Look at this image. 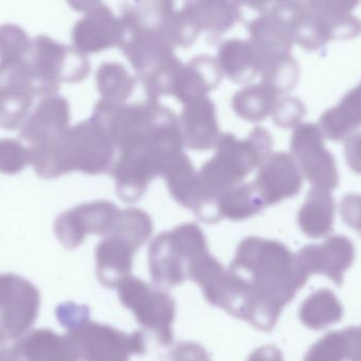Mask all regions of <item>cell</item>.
I'll use <instances>...</instances> for the list:
<instances>
[{
  "instance_id": "6da1fadb",
  "label": "cell",
  "mask_w": 361,
  "mask_h": 361,
  "mask_svg": "<svg viewBox=\"0 0 361 361\" xmlns=\"http://www.w3.org/2000/svg\"><path fill=\"white\" fill-rule=\"evenodd\" d=\"M92 116L107 127L120 153L109 173L125 203L141 199L150 182L183 152L180 119L159 102L128 105L99 100Z\"/></svg>"
},
{
  "instance_id": "7a4b0ae2",
  "label": "cell",
  "mask_w": 361,
  "mask_h": 361,
  "mask_svg": "<svg viewBox=\"0 0 361 361\" xmlns=\"http://www.w3.org/2000/svg\"><path fill=\"white\" fill-rule=\"evenodd\" d=\"M229 269L245 283L252 303L250 324L262 332L275 328L283 307L310 277L284 244L258 237L239 244Z\"/></svg>"
},
{
  "instance_id": "3957f363",
  "label": "cell",
  "mask_w": 361,
  "mask_h": 361,
  "mask_svg": "<svg viewBox=\"0 0 361 361\" xmlns=\"http://www.w3.org/2000/svg\"><path fill=\"white\" fill-rule=\"evenodd\" d=\"M273 144L271 133L261 126L255 127L243 139H238L233 134H221L214 144V156L197 172L193 213L203 222H219V197L241 184L252 170L260 167L271 156Z\"/></svg>"
},
{
  "instance_id": "277c9868",
  "label": "cell",
  "mask_w": 361,
  "mask_h": 361,
  "mask_svg": "<svg viewBox=\"0 0 361 361\" xmlns=\"http://www.w3.org/2000/svg\"><path fill=\"white\" fill-rule=\"evenodd\" d=\"M171 1H143L123 8V40L118 48L124 52L145 82L162 69L175 55L171 37V20L175 13Z\"/></svg>"
},
{
  "instance_id": "5b68a950",
  "label": "cell",
  "mask_w": 361,
  "mask_h": 361,
  "mask_svg": "<svg viewBox=\"0 0 361 361\" xmlns=\"http://www.w3.org/2000/svg\"><path fill=\"white\" fill-rule=\"evenodd\" d=\"M152 232L154 223L147 212L137 208L120 210L111 230L97 250L103 285L118 288L131 277L135 251L147 243Z\"/></svg>"
},
{
  "instance_id": "8992f818",
  "label": "cell",
  "mask_w": 361,
  "mask_h": 361,
  "mask_svg": "<svg viewBox=\"0 0 361 361\" xmlns=\"http://www.w3.org/2000/svg\"><path fill=\"white\" fill-rule=\"evenodd\" d=\"M208 254L205 235L195 223H185L160 233L148 251L152 281L163 288L179 285L189 279L191 265Z\"/></svg>"
},
{
  "instance_id": "52a82bcc",
  "label": "cell",
  "mask_w": 361,
  "mask_h": 361,
  "mask_svg": "<svg viewBox=\"0 0 361 361\" xmlns=\"http://www.w3.org/2000/svg\"><path fill=\"white\" fill-rule=\"evenodd\" d=\"M61 148L68 173L80 171L88 175L109 172L116 152L109 131L92 116L69 127L61 139Z\"/></svg>"
},
{
  "instance_id": "ba28073f",
  "label": "cell",
  "mask_w": 361,
  "mask_h": 361,
  "mask_svg": "<svg viewBox=\"0 0 361 361\" xmlns=\"http://www.w3.org/2000/svg\"><path fill=\"white\" fill-rule=\"evenodd\" d=\"M118 292L121 303L161 345L173 343L176 303L167 292L133 276L118 286Z\"/></svg>"
},
{
  "instance_id": "9c48e42d",
  "label": "cell",
  "mask_w": 361,
  "mask_h": 361,
  "mask_svg": "<svg viewBox=\"0 0 361 361\" xmlns=\"http://www.w3.org/2000/svg\"><path fill=\"white\" fill-rule=\"evenodd\" d=\"M27 61L51 95H56L61 82L78 83L84 80L91 67L85 53L46 35L34 38Z\"/></svg>"
},
{
  "instance_id": "30bf717a",
  "label": "cell",
  "mask_w": 361,
  "mask_h": 361,
  "mask_svg": "<svg viewBox=\"0 0 361 361\" xmlns=\"http://www.w3.org/2000/svg\"><path fill=\"white\" fill-rule=\"evenodd\" d=\"M290 148L301 175L313 188L331 192L338 187L336 161L324 146V135L319 125L305 123L297 126L290 137Z\"/></svg>"
},
{
  "instance_id": "8fae6325",
  "label": "cell",
  "mask_w": 361,
  "mask_h": 361,
  "mask_svg": "<svg viewBox=\"0 0 361 361\" xmlns=\"http://www.w3.org/2000/svg\"><path fill=\"white\" fill-rule=\"evenodd\" d=\"M298 8L296 1L275 2L248 23V40L264 59V67L273 59L290 54Z\"/></svg>"
},
{
  "instance_id": "7c38bea8",
  "label": "cell",
  "mask_w": 361,
  "mask_h": 361,
  "mask_svg": "<svg viewBox=\"0 0 361 361\" xmlns=\"http://www.w3.org/2000/svg\"><path fill=\"white\" fill-rule=\"evenodd\" d=\"M76 10L84 11L72 29V42L80 52H101L111 47H120L123 23L111 8L102 2H70Z\"/></svg>"
},
{
  "instance_id": "4fadbf2b",
  "label": "cell",
  "mask_w": 361,
  "mask_h": 361,
  "mask_svg": "<svg viewBox=\"0 0 361 361\" xmlns=\"http://www.w3.org/2000/svg\"><path fill=\"white\" fill-rule=\"evenodd\" d=\"M252 184L267 207L296 196L302 186V175L292 155L277 152L259 167Z\"/></svg>"
},
{
  "instance_id": "5bb4252c",
  "label": "cell",
  "mask_w": 361,
  "mask_h": 361,
  "mask_svg": "<svg viewBox=\"0 0 361 361\" xmlns=\"http://www.w3.org/2000/svg\"><path fill=\"white\" fill-rule=\"evenodd\" d=\"M307 275H324L341 286L355 261V247L349 237L332 235L322 245H307L296 254Z\"/></svg>"
},
{
  "instance_id": "9a60e30c",
  "label": "cell",
  "mask_w": 361,
  "mask_h": 361,
  "mask_svg": "<svg viewBox=\"0 0 361 361\" xmlns=\"http://www.w3.org/2000/svg\"><path fill=\"white\" fill-rule=\"evenodd\" d=\"M70 106L59 95L42 97L20 127V136L31 144L61 139L69 129Z\"/></svg>"
},
{
  "instance_id": "2e32d148",
  "label": "cell",
  "mask_w": 361,
  "mask_h": 361,
  "mask_svg": "<svg viewBox=\"0 0 361 361\" xmlns=\"http://www.w3.org/2000/svg\"><path fill=\"white\" fill-rule=\"evenodd\" d=\"M184 146L195 150H207L214 148L219 136L216 105L207 95L183 104L180 116Z\"/></svg>"
},
{
  "instance_id": "e0dca14e",
  "label": "cell",
  "mask_w": 361,
  "mask_h": 361,
  "mask_svg": "<svg viewBox=\"0 0 361 361\" xmlns=\"http://www.w3.org/2000/svg\"><path fill=\"white\" fill-rule=\"evenodd\" d=\"M223 76L216 57L197 55L188 63H183L173 82L171 95L182 104L204 97L220 85Z\"/></svg>"
},
{
  "instance_id": "ac0fdd59",
  "label": "cell",
  "mask_w": 361,
  "mask_h": 361,
  "mask_svg": "<svg viewBox=\"0 0 361 361\" xmlns=\"http://www.w3.org/2000/svg\"><path fill=\"white\" fill-rule=\"evenodd\" d=\"M90 361H129L145 354V337L141 331L126 334L110 326L93 324L89 331Z\"/></svg>"
},
{
  "instance_id": "d6986e66",
  "label": "cell",
  "mask_w": 361,
  "mask_h": 361,
  "mask_svg": "<svg viewBox=\"0 0 361 361\" xmlns=\"http://www.w3.org/2000/svg\"><path fill=\"white\" fill-rule=\"evenodd\" d=\"M216 59L223 73L239 84L254 80L264 67V59L250 40H225L219 47Z\"/></svg>"
},
{
  "instance_id": "ffe728a7",
  "label": "cell",
  "mask_w": 361,
  "mask_h": 361,
  "mask_svg": "<svg viewBox=\"0 0 361 361\" xmlns=\"http://www.w3.org/2000/svg\"><path fill=\"white\" fill-rule=\"evenodd\" d=\"M120 209L107 201L82 203L61 215L59 225L71 233L75 241L86 232L107 235L111 230Z\"/></svg>"
},
{
  "instance_id": "44dd1931",
  "label": "cell",
  "mask_w": 361,
  "mask_h": 361,
  "mask_svg": "<svg viewBox=\"0 0 361 361\" xmlns=\"http://www.w3.org/2000/svg\"><path fill=\"white\" fill-rule=\"evenodd\" d=\"M310 12L316 17L329 40L355 37L361 32V20L352 14V10L357 6V1L305 2Z\"/></svg>"
},
{
  "instance_id": "7402d4cb",
  "label": "cell",
  "mask_w": 361,
  "mask_h": 361,
  "mask_svg": "<svg viewBox=\"0 0 361 361\" xmlns=\"http://www.w3.org/2000/svg\"><path fill=\"white\" fill-rule=\"evenodd\" d=\"M335 208L334 197L330 191L312 188L297 215L301 231L314 239L330 235L334 224Z\"/></svg>"
},
{
  "instance_id": "603a6c76",
  "label": "cell",
  "mask_w": 361,
  "mask_h": 361,
  "mask_svg": "<svg viewBox=\"0 0 361 361\" xmlns=\"http://www.w3.org/2000/svg\"><path fill=\"white\" fill-rule=\"evenodd\" d=\"M360 125L361 82L319 119L322 134L333 141L347 139Z\"/></svg>"
},
{
  "instance_id": "cb8c5ba5",
  "label": "cell",
  "mask_w": 361,
  "mask_h": 361,
  "mask_svg": "<svg viewBox=\"0 0 361 361\" xmlns=\"http://www.w3.org/2000/svg\"><path fill=\"white\" fill-rule=\"evenodd\" d=\"M282 95L269 85H247L231 97L233 112L248 122H259L273 114Z\"/></svg>"
},
{
  "instance_id": "d4e9b609",
  "label": "cell",
  "mask_w": 361,
  "mask_h": 361,
  "mask_svg": "<svg viewBox=\"0 0 361 361\" xmlns=\"http://www.w3.org/2000/svg\"><path fill=\"white\" fill-rule=\"evenodd\" d=\"M343 317V307L336 295L322 288L307 297L299 309V319L307 328L322 331L338 324Z\"/></svg>"
},
{
  "instance_id": "484cf974",
  "label": "cell",
  "mask_w": 361,
  "mask_h": 361,
  "mask_svg": "<svg viewBox=\"0 0 361 361\" xmlns=\"http://www.w3.org/2000/svg\"><path fill=\"white\" fill-rule=\"evenodd\" d=\"M185 8L192 16L200 32L221 34L228 31L241 19V12L235 2L190 1Z\"/></svg>"
},
{
  "instance_id": "4316f807",
  "label": "cell",
  "mask_w": 361,
  "mask_h": 361,
  "mask_svg": "<svg viewBox=\"0 0 361 361\" xmlns=\"http://www.w3.org/2000/svg\"><path fill=\"white\" fill-rule=\"evenodd\" d=\"M164 177L171 196L183 207L192 211L197 201V171L190 158L180 152L165 170Z\"/></svg>"
},
{
  "instance_id": "83f0119b",
  "label": "cell",
  "mask_w": 361,
  "mask_h": 361,
  "mask_svg": "<svg viewBox=\"0 0 361 361\" xmlns=\"http://www.w3.org/2000/svg\"><path fill=\"white\" fill-rule=\"evenodd\" d=\"M264 208L252 182H244L219 197L216 215L219 220H243L260 213Z\"/></svg>"
},
{
  "instance_id": "f1b7e54d",
  "label": "cell",
  "mask_w": 361,
  "mask_h": 361,
  "mask_svg": "<svg viewBox=\"0 0 361 361\" xmlns=\"http://www.w3.org/2000/svg\"><path fill=\"white\" fill-rule=\"evenodd\" d=\"M95 82L102 100L110 103L125 104L135 90L137 78L131 76L122 64L106 61L97 69Z\"/></svg>"
},
{
  "instance_id": "f546056e",
  "label": "cell",
  "mask_w": 361,
  "mask_h": 361,
  "mask_svg": "<svg viewBox=\"0 0 361 361\" xmlns=\"http://www.w3.org/2000/svg\"><path fill=\"white\" fill-rule=\"evenodd\" d=\"M33 97V93L23 85L0 82V127H21L29 116Z\"/></svg>"
},
{
  "instance_id": "4dcf8cb0",
  "label": "cell",
  "mask_w": 361,
  "mask_h": 361,
  "mask_svg": "<svg viewBox=\"0 0 361 361\" xmlns=\"http://www.w3.org/2000/svg\"><path fill=\"white\" fill-rule=\"evenodd\" d=\"M63 137L31 144L29 148L31 165L37 175L44 179H53L68 173L61 148Z\"/></svg>"
},
{
  "instance_id": "1f68e13d",
  "label": "cell",
  "mask_w": 361,
  "mask_h": 361,
  "mask_svg": "<svg viewBox=\"0 0 361 361\" xmlns=\"http://www.w3.org/2000/svg\"><path fill=\"white\" fill-rule=\"evenodd\" d=\"M260 76L261 82L275 89L280 95H283L296 86L299 78V66L292 55H286L267 63Z\"/></svg>"
},
{
  "instance_id": "d6a6232c",
  "label": "cell",
  "mask_w": 361,
  "mask_h": 361,
  "mask_svg": "<svg viewBox=\"0 0 361 361\" xmlns=\"http://www.w3.org/2000/svg\"><path fill=\"white\" fill-rule=\"evenodd\" d=\"M33 47V40L17 25H0V61L27 59Z\"/></svg>"
},
{
  "instance_id": "836d02e7",
  "label": "cell",
  "mask_w": 361,
  "mask_h": 361,
  "mask_svg": "<svg viewBox=\"0 0 361 361\" xmlns=\"http://www.w3.org/2000/svg\"><path fill=\"white\" fill-rule=\"evenodd\" d=\"M31 163L30 148L11 138L0 139V173L14 175Z\"/></svg>"
},
{
  "instance_id": "e575fe53",
  "label": "cell",
  "mask_w": 361,
  "mask_h": 361,
  "mask_svg": "<svg viewBox=\"0 0 361 361\" xmlns=\"http://www.w3.org/2000/svg\"><path fill=\"white\" fill-rule=\"evenodd\" d=\"M345 360V341L341 331H333L314 343L303 361Z\"/></svg>"
},
{
  "instance_id": "d590c367",
  "label": "cell",
  "mask_w": 361,
  "mask_h": 361,
  "mask_svg": "<svg viewBox=\"0 0 361 361\" xmlns=\"http://www.w3.org/2000/svg\"><path fill=\"white\" fill-rule=\"evenodd\" d=\"M273 121L282 129H290L300 125L305 116V106L300 100L294 97H280L274 110Z\"/></svg>"
},
{
  "instance_id": "8d00e7d4",
  "label": "cell",
  "mask_w": 361,
  "mask_h": 361,
  "mask_svg": "<svg viewBox=\"0 0 361 361\" xmlns=\"http://www.w3.org/2000/svg\"><path fill=\"white\" fill-rule=\"evenodd\" d=\"M339 212L343 222L361 237V195H345L341 199Z\"/></svg>"
},
{
  "instance_id": "74e56055",
  "label": "cell",
  "mask_w": 361,
  "mask_h": 361,
  "mask_svg": "<svg viewBox=\"0 0 361 361\" xmlns=\"http://www.w3.org/2000/svg\"><path fill=\"white\" fill-rule=\"evenodd\" d=\"M167 361H212L206 350L195 343H180L169 352Z\"/></svg>"
},
{
  "instance_id": "f35d334b",
  "label": "cell",
  "mask_w": 361,
  "mask_h": 361,
  "mask_svg": "<svg viewBox=\"0 0 361 361\" xmlns=\"http://www.w3.org/2000/svg\"><path fill=\"white\" fill-rule=\"evenodd\" d=\"M341 333L345 341V360L361 361V328L349 326Z\"/></svg>"
},
{
  "instance_id": "ab89813d",
  "label": "cell",
  "mask_w": 361,
  "mask_h": 361,
  "mask_svg": "<svg viewBox=\"0 0 361 361\" xmlns=\"http://www.w3.org/2000/svg\"><path fill=\"white\" fill-rule=\"evenodd\" d=\"M345 157L352 171L361 175V133L352 134L345 139Z\"/></svg>"
},
{
  "instance_id": "60d3db41",
  "label": "cell",
  "mask_w": 361,
  "mask_h": 361,
  "mask_svg": "<svg viewBox=\"0 0 361 361\" xmlns=\"http://www.w3.org/2000/svg\"><path fill=\"white\" fill-rule=\"evenodd\" d=\"M247 361H283V355L275 345H264L252 352Z\"/></svg>"
}]
</instances>
